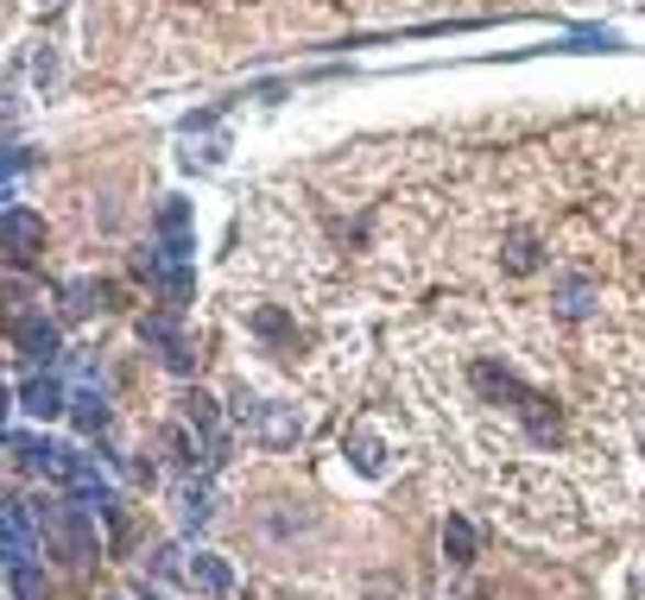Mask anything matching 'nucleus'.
<instances>
[{
  "label": "nucleus",
  "instance_id": "nucleus-1",
  "mask_svg": "<svg viewBox=\"0 0 645 600\" xmlns=\"http://www.w3.org/2000/svg\"><path fill=\"white\" fill-rule=\"evenodd\" d=\"M140 273L165 291V303H171V310H184V303H190V291H197V247H165V241H158L153 253H140Z\"/></svg>",
  "mask_w": 645,
  "mask_h": 600
},
{
  "label": "nucleus",
  "instance_id": "nucleus-2",
  "mask_svg": "<svg viewBox=\"0 0 645 600\" xmlns=\"http://www.w3.org/2000/svg\"><path fill=\"white\" fill-rule=\"evenodd\" d=\"M234 411L247 418V430H254V443H266V449H291L298 436H304V418H298V404H259V399H234Z\"/></svg>",
  "mask_w": 645,
  "mask_h": 600
},
{
  "label": "nucleus",
  "instance_id": "nucleus-3",
  "mask_svg": "<svg viewBox=\"0 0 645 600\" xmlns=\"http://www.w3.org/2000/svg\"><path fill=\"white\" fill-rule=\"evenodd\" d=\"M45 537H57L70 563H96V512H89V505H77V500L57 505V512H52V531H45Z\"/></svg>",
  "mask_w": 645,
  "mask_h": 600
},
{
  "label": "nucleus",
  "instance_id": "nucleus-4",
  "mask_svg": "<svg viewBox=\"0 0 645 600\" xmlns=\"http://www.w3.org/2000/svg\"><path fill=\"white\" fill-rule=\"evenodd\" d=\"M57 480H64V487L77 493V505H89V512H108V505H114V487H108V475L89 455H64V475Z\"/></svg>",
  "mask_w": 645,
  "mask_h": 600
},
{
  "label": "nucleus",
  "instance_id": "nucleus-5",
  "mask_svg": "<svg viewBox=\"0 0 645 600\" xmlns=\"http://www.w3.org/2000/svg\"><path fill=\"white\" fill-rule=\"evenodd\" d=\"M468 379H475V392H481V399L507 404V411H525V404H532V386H519V379L507 374V367H493V360H475Z\"/></svg>",
  "mask_w": 645,
  "mask_h": 600
},
{
  "label": "nucleus",
  "instance_id": "nucleus-6",
  "mask_svg": "<svg viewBox=\"0 0 645 600\" xmlns=\"http://www.w3.org/2000/svg\"><path fill=\"white\" fill-rule=\"evenodd\" d=\"M7 455H13V468H26V475H64V449L45 443V436H32V430H13V436H7Z\"/></svg>",
  "mask_w": 645,
  "mask_h": 600
},
{
  "label": "nucleus",
  "instance_id": "nucleus-7",
  "mask_svg": "<svg viewBox=\"0 0 645 600\" xmlns=\"http://www.w3.org/2000/svg\"><path fill=\"white\" fill-rule=\"evenodd\" d=\"M38 247H45V222L32 215L26 202H7V253H13V266H26Z\"/></svg>",
  "mask_w": 645,
  "mask_h": 600
},
{
  "label": "nucleus",
  "instance_id": "nucleus-8",
  "mask_svg": "<svg viewBox=\"0 0 645 600\" xmlns=\"http://www.w3.org/2000/svg\"><path fill=\"white\" fill-rule=\"evenodd\" d=\"M13 348L26 354V360H38V367H52L57 360V323H45V316H13Z\"/></svg>",
  "mask_w": 645,
  "mask_h": 600
},
{
  "label": "nucleus",
  "instance_id": "nucleus-9",
  "mask_svg": "<svg viewBox=\"0 0 645 600\" xmlns=\"http://www.w3.org/2000/svg\"><path fill=\"white\" fill-rule=\"evenodd\" d=\"M184 424L209 443V468H215L222 449H229V443H222V411H215V399H209V392H190V399H184Z\"/></svg>",
  "mask_w": 645,
  "mask_h": 600
},
{
  "label": "nucleus",
  "instance_id": "nucleus-10",
  "mask_svg": "<svg viewBox=\"0 0 645 600\" xmlns=\"http://www.w3.org/2000/svg\"><path fill=\"white\" fill-rule=\"evenodd\" d=\"M20 411H32V418H57V411H70V392H64V379L57 374H38L20 386Z\"/></svg>",
  "mask_w": 645,
  "mask_h": 600
},
{
  "label": "nucleus",
  "instance_id": "nucleus-11",
  "mask_svg": "<svg viewBox=\"0 0 645 600\" xmlns=\"http://www.w3.org/2000/svg\"><path fill=\"white\" fill-rule=\"evenodd\" d=\"M140 335H146L153 348H165V367L190 374V342L178 335V323H171V316H146V323H140Z\"/></svg>",
  "mask_w": 645,
  "mask_h": 600
},
{
  "label": "nucleus",
  "instance_id": "nucleus-12",
  "mask_svg": "<svg viewBox=\"0 0 645 600\" xmlns=\"http://www.w3.org/2000/svg\"><path fill=\"white\" fill-rule=\"evenodd\" d=\"M184 581H190V588H203V595H215V600L234 595V569L222 563V556H190V576H184Z\"/></svg>",
  "mask_w": 645,
  "mask_h": 600
},
{
  "label": "nucleus",
  "instance_id": "nucleus-13",
  "mask_svg": "<svg viewBox=\"0 0 645 600\" xmlns=\"http://www.w3.org/2000/svg\"><path fill=\"white\" fill-rule=\"evenodd\" d=\"M342 449H348V462H355L362 475H387V443H380L374 430H348V443H342Z\"/></svg>",
  "mask_w": 645,
  "mask_h": 600
},
{
  "label": "nucleus",
  "instance_id": "nucleus-14",
  "mask_svg": "<svg viewBox=\"0 0 645 600\" xmlns=\"http://www.w3.org/2000/svg\"><path fill=\"white\" fill-rule=\"evenodd\" d=\"M70 418H77L82 436H102V430H108V404H102V392H96V386L70 392Z\"/></svg>",
  "mask_w": 645,
  "mask_h": 600
},
{
  "label": "nucleus",
  "instance_id": "nucleus-15",
  "mask_svg": "<svg viewBox=\"0 0 645 600\" xmlns=\"http://www.w3.org/2000/svg\"><path fill=\"white\" fill-rule=\"evenodd\" d=\"M7 588H13V600H45L52 595V581H45V569L38 563H7Z\"/></svg>",
  "mask_w": 645,
  "mask_h": 600
},
{
  "label": "nucleus",
  "instance_id": "nucleus-16",
  "mask_svg": "<svg viewBox=\"0 0 645 600\" xmlns=\"http://www.w3.org/2000/svg\"><path fill=\"white\" fill-rule=\"evenodd\" d=\"M500 266H507V273H538V234H532V227H513Z\"/></svg>",
  "mask_w": 645,
  "mask_h": 600
},
{
  "label": "nucleus",
  "instance_id": "nucleus-17",
  "mask_svg": "<svg viewBox=\"0 0 645 600\" xmlns=\"http://www.w3.org/2000/svg\"><path fill=\"white\" fill-rule=\"evenodd\" d=\"M209 512H215V493H209L203 480H190L178 493V519H184V531H203L209 525Z\"/></svg>",
  "mask_w": 645,
  "mask_h": 600
},
{
  "label": "nucleus",
  "instance_id": "nucleus-18",
  "mask_svg": "<svg viewBox=\"0 0 645 600\" xmlns=\"http://www.w3.org/2000/svg\"><path fill=\"white\" fill-rule=\"evenodd\" d=\"M443 551H449V563H456V569H468V563H475V525H468L463 512H449V525H443Z\"/></svg>",
  "mask_w": 645,
  "mask_h": 600
},
{
  "label": "nucleus",
  "instance_id": "nucleus-19",
  "mask_svg": "<svg viewBox=\"0 0 645 600\" xmlns=\"http://www.w3.org/2000/svg\"><path fill=\"white\" fill-rule=\"evenodd\" d=\"M158 241H165V247H190V202H165V209H158Z\"/></svg>",
  "mask_w": 645,
  "mask_h": 600
},
{
  "label": "nucleus",
  "instance_id": "nucleus-20",
  "mask_svg": "<svg viewBox=\"0 0 645 600\" xmlns=\"http://www.w3.org/2000/svg\"><path fill=\"white\" fill-rule=\"evenodd\" d=\"M557 310H564V316H589L594 310V291H589V278L582 273L557 278Z\"/></svg>",
  "mask_w": 645,
  "mask_h": 600
},
{
  "label": "nucleus",
  "instance_id": "nucleus-21",
  "mask_svg": "<svg viewBox=\"0 0 645 600\" xmlns=\"http://www.w3.org/2000/svg\"><path fill=\"white\" fill-rule=\"evenodd\" d=\"M108 298V285H89V278H77V285H64V316H89L96 303Z\"/></svg>",
  "mask_w": 645,
  "mask_h": 600
},
{
  "label": "nucleus",
  "instance_id": "nucleus-22",
  "mask_svg": "<svg viewBox=\"0 0 645 600\" xmlns=\"http://www.w3.org/2000/svg\"><path fill=\"white\" fill-rule=\"evenodd\" d=\"M254 335H259V342H291L298 323H291L285 310H254Z\"/></svg>",
  "mask_w": 645,
  "mask_h": 600
},
{
  "label": "nucleus",
  "instance_id": "nucleus-23",
  "mask_svg": "<svg viewBox=\"0 0 645 600\" xmlns=\"http://www.w3.org/2000/svg\"><path fill=\"white\" fill-rule=\"evenodd\" d=\"M153 576H165V581H171V576H190V563H178V551L165 544V551L153 556Z\"/></svg>",
  "mask_w": 645,
  "mask_h": 600
},
{
  "label": "nucleus",
  "instance_id": "nucleus-24",
  "mask_svg": "<svg viewBox=\"0 0 645 600\" xmlns=\"http://www.w3.org/2000/svg\"><path fill=\"white\" fill-rule=\"evenodd\" d=\"M32 76H38V89H52V82H57V57H52V51H38V57H32Z\"/></svg>",
  "mask_w": 645,
  "mask_h": 600
},
{
  "label": "nucleus",
  "instance_id": "nucleus-25",
  "mask_svg": "<svg viewBox=\"0 0 645 600\" xmlns=\"http://www.w3.org/2000/svg\"><path fill=\"white\" fill-rule=\"evenodd\" d=\"M45 7H57V0H45Z\"/></svg>",
  "mask_w": 645,
  "mask_h": 600
}]
</instances>
